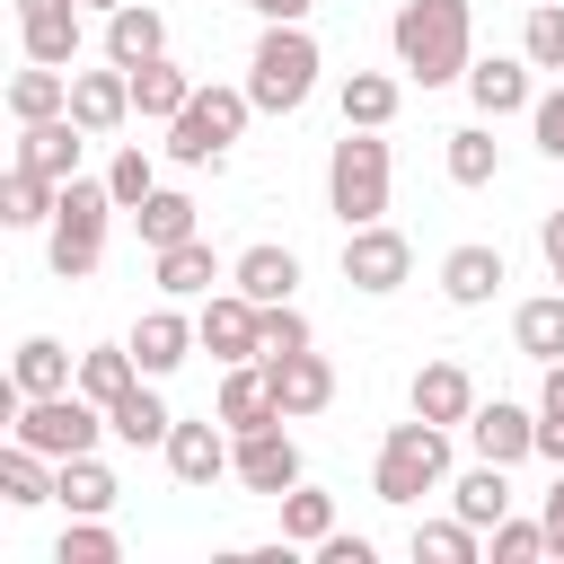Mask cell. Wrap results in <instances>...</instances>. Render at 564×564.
Returning a JSON list of instances; mask_svg holds the SVG:
<instances>
[{"instance_id":"cell-1","label":"cell","mask_w":564,"mask_h":564,"mask_svg":"<svg viewBox=\"0 0 564 564\" xmlns=\"http://www.w3.org/2000/svg\"><path fill=\"white\" fill-rule=\"evenodd\" d=\"M388 44H397V70H405V79L449 88V79H467V62H476V9H467V0H405V9L388 18Z\"/></svg>"},{"instance_id":"cell-2","label":"cell","mask_w":564,"mask_h":564,"mask_svg":"<svg viewBox=\"0 0 564 564\" xmlns=\"http://www.w3.org/2000/svg\"><path fill=\"white\" fill-rule=\"evenodd\" d=\"M317 70H326V53H317L308 18L264 26L256 53H247V97H256V115H300V106L317 97Z\"/></svg>"},{"instance_id":"cell-3","label":"cell","mask_w":564,"mask_h":564,"mask_svg":"<svg viewBox=\"0 0 564 564\" xmlns=\"http://www.w3.org/2000/svg\"><path fill=\"white\" fill-rule=\"evenodd\" d=\"M441 485H449V423H423V414L414 423H388V441L370 458V494L397 502V511H414Z\"/></svg>"},{"instance_id":"cell-4","label":"cell","mask_w":564,"mask_h":564,"mask_svg":"<svg viewBox=\"0 0 564 564\" xmlns=\"http://www.w3.org/2000/svg\"><path fill=\"white\" fill-rule=\"evenodd\" d=\"M123 203L106 194V176H70L62 185V203H53V220H44V256H53V273L62 282H88L97 264H106V220H115Z\"/></svg>"},{"instance_id":"cell-5","label":"cell","mask_w":564,"mask_h":564,"mask_svg":"<svg viewBox=\"0 0 564 564\" xmlns=\"http://www.w3.org/2000/svg\"><path fill=\"white\" fill-rule=\"evenodd\" d=\"M388 141L379 132H361V123H344V141L326 150V212L344 220V229H361V220H388Z\"/></svg>"},{"instance_id":"cell-6","label":"cell","mask_w":564,"mask_h":564,"mask_svg":"<svg viewBox=\"0 0 564 564\" xmlns=\"http://www.w3.org/2000/svg\"><path fill=\"white\" fill-rule=\"evenodd\" d=\"M106 432H115V423H106V405H97V397H79V388H62V397H18V423H9V441L44 449L53 467H62V458H88Z\"/></svg>"},{"instance_id":"cell-7","label":"cell","mask_w":564,"mask_h":564,"mask_svg":"<svg viewBox=\"0 0 564 564\" xmlns=\"http://www.w3.org/2000/svg\"><path fill=\"white\" fill-rule=\"evenodd\" d=\"M247 115H256L247 88H194V106L167 123V159H176V167H220L229 141L247 132Z\"/></svg>"},{"instance_id":"cell-8","label":"cell","mask_w":564,"mask_h":564,"mask_svg":"<svg viewBox=\"0 0 564 564\" xmlns=\"http://www.w3.org/2000/svg\"><path fill=\"white\" fill-rule=\"evenodd\" d=\"M405 273H414V247H405V229H388V220H361V229H344V282H352L361 300H388V291H405Z\"/></svg>"},{"instance_id":"cell-9","label":"cell","mask_w":564,"mask_h":564,"mask_svg":"<svg viewBox=\"0 0 564 564\" xmlns=\"http://www.w3.org/2000/svg\"><path fill=\"white\" fill-rule=\"evenodd\" d=\"M194 335H203V352L229 370V361H264V308L229 282V291H212L203 300V317H194Z\"/></svg>"},{"instance_id":"cell-10","label":"cell","mask_w":564,"mask_h":564,"mask_svg":"<svg viewBox=\"0 0 564 564\" xmlns=\"http://www.w3.org/2000/svg\"><path fill=\"white\" fill-rule=\"evenodd\" d=\"M229 467H238V432H229L220 414H203V423H176V432H167V476H176L185 494H212Z\"/></svg>"},{"instance_id":"cell-11","label":"cell","mask_w":564,"mask_h":564,"mask_svg":"<svg viewBox=\"0 0 564 564\" xmlns=\"http://www.w3.org/2000/svg\"><path fill=\"white\" fill-rule=\"evenodd\" d=\"M458 432H467V449H476V458H494V467L538 458V414H529V405H511V397H494V405L476 397V414H467Z\"/></svg>"},{"instance_id":"cell-12","label":"cell","mask_w":564,"mask_h":564,"mask_svg":"<svg viewBox=\"0 0 564 564\" xmlns=\"http://www.w3.org/2000/svg\"><path fill=\"white\" fill-rule=\"evenodd\" d=\"M247 494H264V502H282L291 485H300V441L282 432V423H256V432H238V467H229Z\"/></svg>"},{"instance_id":"cell-13","label":"cell","mask_w":564,"mask_h":564,"mask_svg":"<svg viewBox=\"0 0 564 564\" xmlns=\"http://www.w3.org/2000/svg\"><path fill=\"white\" fill-rule=\"evenodd\" d=\"M264 370H273L282 423H308V414H326V405H335V361H326L317 344H308V352H273Z\"/></svg>"},{"instance_id":"cell-14","label":"cell","mask_w":564,"mask_h":564,"mask_svg":"<svg viewBox=\"0 0 564 564\" xmlns=\"http://www.w3.org/2000/svg\"><path fill=\"white\" fill-rule=\"evenodd\" d=\"M79 141H88V123H79V115H44V123H18V159H9V167H35V176L70 185V176H79Z\"/></svg>"},{"instance_id":"cell-15","label":"cell","mask_w":564,"mask_h":564,"mask_svg":"<svg viewBox=\"0 0 564 564\" xmlns=\"http://www.w3.org/2000/svg\"><path fill=\"white\" fill-rule=\"evenodd\" d=\"M529 70H538L529 53H520V62H511V53H494V62H467V97H476V115H485V123H502V115H529V106H538Z\"/></svg>"},{"instance_id":"cell-16","label":"cell","mask_w":564,"mask_h":564,"mask_svg":"<svg viewBox=\"0 0 564 564\" xmlns=\"http://www.w3.org/2000/svg\"><path fill=\"white\" fill-rule=\"evenodd\" d=\"M70 115L88 123V141H106L115 123H132V70L106 62V70H70Z\"/></svg>"},{"instance_id":"cell-17","label":"cell","mask_w":564,"mask_h":564,"mask_svg":"<svg viewBox=\"0 0 564 564\" xmlns=\"http://www.w3.org/2000/svg\"><path fill=\"white\" fill-rule=\"evenodd\" d=\"M502 282H511V264H502V247H485V238H467V247L441 256V300H449V308H485Z\"/></svg>"},{"instance_id":"cell-18","label":"cell","mask_w":564,"mask_h":564,"mask_svg":"<svg viewBox=\"0 0 564 564\" xmlns=\"http://www.w3.org/2000/svg\"><path fill=\"white\" fill-rule=\"evenodd\" d=\"M123 344H132L141 379H167V370H185V352H194L203 335H194V317H185V308H150V317H141Z\"/></svg>"},{"instance_id":"cell-19","label":"cell","mask_w":564,"mask_h":564,"mask_svg":"<svg viewBox=\"0 0 564 564\" xmlns=\"http://www.w3.org/2000/svg\"><path fill=\"white\" fill-rule=\"evenodd\" d=\"M229 432H256V423H282V397H273V370L264 361H229L220 370V405H212Z\"/></svg>"},{"instance_id":"cell-20","label":"cell","mask_w":564,"mask_h":564,"mask_svg":"<svg viewBox=\"0 0 564 564\" xmlns=\"http://www.w3.org/2000/svg\"><path fill=\"white\" fill-rule=\"evenodd\" d=\"M9 388L18 397H62V388H79V352L62 335H26L18 361H9Z\"/></svg>"},{"instance_id":"cell-21","label":"cell","mask_w":564,"mask_h":564,"mask_svg":"<svg viewBox=\"0 0 564 564\" xmlns=\"http://www.w3.org/2000/svg\"><path fill=\"white\" fill-rule=\"evenodd\" d=\"M106 423H115V441H123V449H167V432H176V414H167L159 379H132V388L106 405Z\"/></svg>"},{"instance_id":"cell-22","label":"cell","mask_w":564,"mask_h":564,"mask_svg":"<svg viewBox=\"0 0 564 564\" xmlns=\"http://www.w3.org/2000/svg\"><path fill=\"white\" fill-rule=\"evenodd\" d=\"M159 53H167V18H159L150 0H123V9L106 18V62L141 70V62H159Z\"/></svg>"},{"instance_id":"cell-23","label":"cell","mask_w":564,"mask_h":564,"mask_svg":"<svg viewBox=\"0 0 564 564\" xmlns=\"http://www.w3.org/2000/svg\"><path fill=\"white\" fill-rule=\"evenodd\" d=\"M150 273H159V291H167V300H212L220 256H212V238H176V247H159V256H150Z\"/></svg>"},{"instance_id":"cell-24","label":"cell","mask_w":564,"mask_h":564,"mask_svg":"<svg viewBox=\"0 0 564 564\" xmlns=\"http://www.w3.org/2000/svg\"><path fill=\"white\" fill-rule=\"evenodd\" d=\"M229 282H238L256 308H273V300H291V291H300V256H291V247H273V238H256V247L229 264Z\"/></svg>"},{"instance_id":"cell-25","label":"cell","mask_w":564,"mask_h":564,"mask_svg":"<svg viewBox=\"0 0 564 564\" xmlns=\"http://www.w3.org/2000/svg\"><path fill=\"white\" fill-rule=\"evenodd\" d=\"M414 414H423V423H449V432H458V423L476 414V379H467L458 361H423V370H414Z\"/></svg>"},{"instance_id":"cell-26","label":"cell","mask_w":564,"mask_h":564,"mask_svg":"<svg viewBox=\"0 0 564 564\" xmlns=\"http://www.w3.org/2000/svg\"><path fill=\"white\" fill-rule=\"evenodd\" d=\"M18 53L70 70V62H79V0H70V9H26V18H18Z\"/></svg>"},{"instance_id":"cell-27","label":"cell","mask_w":564,"mask_h":564,"mask_svg":"<svg viewBox=\"0 0 564 564\" xmlns=\"http://www.w3.org/2000/svg\"><path fill=\"white\" fill-rule=\"evenodd\" d=\"M123 220L141 229V247H150V256H159V247H176V238H203V203H194V194H176V185H159V194H150L141 212H123Z\"/></svg>"},{"instance_id":"cell-28","label":"cell","mask_w":564,"mask_h":564,"mask_svg":"<svg viewBox=\"0 0 564 564\" xmlns=\"http://www.w3.org/2000/svg\"><path fill=\"white\" fill-rule=\"evenodd\" d=\"M115 494H123V485H115V467H106L97 449H88V458H62V485H53V502H62L70 520H106V511H115Z\"/></svg>"},{"instance_id":"cell-29","label":"cell","mask_w":564,"mask_h":564,"mask_svg":"<svg viewBox=\"0 0 564 564\" xmlns=\"http://www.w3.org/2000/svg\"><path fill=\"white\" fill-rule=\"evenodd\" d=\"M53 485H62V467H53L44 449H26V441H9V449H0V502H9V511L53 502Z\"/></svg>"},{"instance_id":"cell-30","label":"cell","mask_w":564,"mask_h":564,"mask_svg":"<svg viewBox=\"0 0 564 564\" xmlns=\"http://www.w3.org/2000/svg\"><path fill=\"white\" fill-rule=\"evenodd\" d=\"M449 511L467 520V529H494L502 511H511V467H494V458H476L458 485H449Z\"/></svg>"},{"instance_id":"cell-31","label":"cell","mask_w":564,"mask_h":564,"mask_svg":"<svg viewBox=\"0 0 564 564\" xmlns=\"http://www.w3.org/2000/svg\"><path fill=\"white\" fill-rule=\"evenodd\" d=\"M9 115H18V123L70 115V70H53V62H26V70H9Z\"/></svg>"},{"instance_id":"cell-32","label":"cell","mask_w":564,"mask_h":564,"mask_svg":"<svg viewBox=\"0 0 564 564\" xmlns=\"http://www.w3.org/2000/svg\"><path fill=\"white\" fill-rule=\"evenodd\" d=\"M185 106H194V79H185V70H176L167 53L132 70V115H150V123H176Z\"/></svg>"},{"instance_id":"cell-33","label":"cell","mask_w":564,"mask_h":564,"mask_svg":"<svg viewBox=\"0 0 564 564\" xmlns=\"http://www.w3.org/2000/svg\"><path fill=\"white\" fill-rule=\"evenodd\" d=\"M397 79L388 70H344V88H335V106H344V123H361V132H388L397 123Z\"/></svg>"},{"instance_id":"cell-34","label":"cell","mask_w":564,"mask_h":564,"mask_svg":"<svg viewBox=\"0 0 564 564\" xmlns=\"http://www.w3.org/2000/svg\"><path fill=\"white\" fill-rule=\"evenodd\" d=\"M511 344H520L529 361H564V291L520 300V308H511Z\"/></svg>"},{"instance_id":"cell-35","label":"cell","mask_w":564,"mask_h":564,"mask_svg":"<svg viewBox=\"0 0 564 564\" xmlns=\"http://www.w3.org/2000/svg\"><path fill=\"white\" fill-rule=\"evenodd\" d=\"M405 555H414V564H476V555H485V529H467L458 511H449V520H414Z\"/></svg>"},{"instance_id":"cell-36","label":"cell","mask_w":564,"mask_h":564,"mask_svg":"<svg viewBox=\"0 0 564 564\" xmlns=\"http://www.w3.org/2000/svg\"><path fill=\"white\" fill-rule=\"evenodd\" d=\"M441 167H449V185H494V167H502L494 123H485V115H476V123H458V132H449V150H441Z\"/></svg>"},{"instance_id":"cell-37","label":"cell","mask_w":564,"mask_h":564,"mask_svg":"<svg viewBox=\"0 0 564 564\" xmlns=\"http://www.w3.org/2000/svg\"><path fill=\"white\" fill-rule=\"evenodd\" d=\"M53 203H62V185H53V176L9 167V185H0V229H44V220H53Z\"/></svg>"},{"instance_id":"cell-38","label":"cell","mask_w":564,"mask_h":564,"mask_svg":"<svg viewBox=\"0 0 564 564\" xmlns=\"http://www.w3.org/2000/svg\"><path fill=\"white\" fill-rule=\"evenodd\" d=\"M141 379V361H132V344H88L79 352V397H97V405H115L123 388Z\"/></svg>"},{"instance_id":"cell-39","label":"cell","mask_w":564,"mask_h":564,"mask_svg":"<svg viewBox=\"0 0 564 564\" xmlns=\"http://www.w3.org/2000/svg\"><path fill=\"white\" fill-rule=\"evenodd\" d=\"M326 529H335V494H317V485H291V494H282V538H291V546H317Z\"/></svg>"},{"instance_id":"cell-40","label":"cell","mask_w":564,"mask_h":564,"mask_svg":"<svg viewBox=\"0 0 564 564\" xmlns=\"http://www.w3.org/2000/svg\"><path fill=\"white\" fill-rule=\"evenodd\" d=\"M485 555H494V564H538V555H546V520H511V511H502V520L485 529Z\"/></svg>"},{"instance_id":"cell-41","label":"cell","mask_w":564,"mask_h":564,"mask_svg":"<svg viewBox=\"0 0 564 564\" xmlns=\"http://www.w3.org/2000/svg\"><path fill=\"white\" fill-rule=\"evenodd\" d=\"M520 53H529L538 70H564V0H538V9H529V26H520Z\"/></svg>"},{"instance_id":"cell-42","label":"cell","mask_w":564,"mask_h":564,"mask_svg":"<svg viewBox=\"0 0 564 564\" xmlns=\"http://www.w3.org/2000/svg\"><path fill=\"white\" fill-rule=\"evenodd\" d=\"M106 194H115L123 212H141V203L159 194V167H150V150H115V167H106Z\"/></svg>"},{"instance_id":"cell-43","label":"cell","mask_w":564,"mask_h":564,"mask_svg":"<svg viewBox=\"0 0 564 564\" xmlns=\"http://www.w3.org/2000/svg\"><path fill=\"white\" fill-rule=\"evenodd\" d=\"M115 555H123V538H115L106 520H70L62 546H53V564H115Z\"/></svg>"},{"instance_id":"cell-44","label":"cell","mask_w":564,"mask_h":564,"mask_svg":"<svg viewBox=\"0 0 564 564\" xmlns=\"http://www.w3.org/2000/svg\"><path fill=\"white\" fill-rule=\"evenodd\" d=\"M308 344H317L308 317H300L291 300H273V308H264V361H273V352H308Z\"/></svg>"},{"instance_id":"cell-45","label":"cell","mask_w":564,"mask_h":564,"mask_svg":"<svg viewBox=\"0 0 564 564\" xmlns=\"http://www.w3.org/2000/svg\"><path fill=\"white\" fill-rule=\"evenodd\" d=\"M529 132H538V150L564 167V88H546V97L529 106Z\"/></svg>"},{"instance_id":"cell-46","label":"cell","mask_w":564,"mask_h":564,"mask_svg":"<svg viewBox=\"0 0 564 564\" xmlns=\"http://www.w3.org/2000/svg\"><path fill=\"white\" fill-rule=\"evenodd\" d=\"M370 555H379V546L352 538V529H326V538H317V564H370Z\"/></svg>"},{"instance_id":"cell-47","label":"cell","mask_w":564,"mask_h":564,"mask_svg":"<svg viewBox=\"0 0 564 564\" xmlns=\"http://www.w3.org/2000/svg\"><path fill=\"white\" fill-rule=\"evenodd\" d=\"M538 458L564 467V405H538Z\"/></svg>"},{"instance_id":"cell-48","label":"cell","mask_w":564,"mask_h":564,"mask_svg":"<svg viewBox=\"0 0 564 564\" xmlns=\"http://www.w3.org/2000/svg\"><path fill=\"white\" fill-rule=\"evenodd\" d=\"M538 520H546V555H564V467H555V485H546Z\"/></svg>"},{"instance_id":"cell-49","label":"cell","mask_w":564,"mask_h":564,"mask_svg":"<svg viewBox=\"0 0 564 564\" xmlns=\"http://www.w3.org/2000/svg\"><path fill=\"white\" fill-rule=\"evenodd\" d=\"M538 247H546V273H555V264H564V203L538 220Z\"/></svg>"},{"instance_id":"cell-50","label":"cell","mask_w":564,"mask_h":564,"mask_svg":"<svg viewBox=\"0 0 564 564\" xmlns=\"http://www.w3.org/2000/svg\"><path fill=\"white\" fill-rule=\"evenodd\" d=\"M247 9H256V18H264V26H291V18H308V9H317V0H247Z\"/></svg>"},{"instance_id":"cell-51","label":"cell","mask_w":564,"mask_h":564,"mask_svg":"<svg viewBox=\"0 0 564 564\" xmlns=\"http://www.w3.org/2000/svg\"><path fill=\"white\" fill-rule=\"evenodd\" d=\"M538 405H564V361H546V388H538Z\"/></svg>"},{"instance_id":"cell-52","label":"cell","mask_w":564,"mask_h":564,"mask_svg":"<svg viewBox=\"0 0 564 564\" xmlns=\"http://www.w3.org/2000/svg\"><path fill=\"white\" fill-rule=\"evenodd\" d=\"M79 9H97V18H115V9H123V0H79Z\"/></svg>"},{"instance_id":"cell-53","label":"cell","mask_w":564,"mask_h":564,"mask_svg":"<svg viewBox=\"0 0 564 564\" xmlns=\"http://www.w3.org/2000/svg\"><path fill=\"white\" fill-rule=\"evenodd\" d=\"M555 291H564V264H555Z\"/></svg>"}]
</instances>
